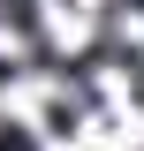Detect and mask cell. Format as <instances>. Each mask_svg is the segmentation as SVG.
Returning <instances> with one entry per match:
<instances>
[{"mask_svg": "<svg viewBox=\"0 0 144 151\" xmlns=\"http://www.w3.org/2000/svg\"><path fill=\"white\" fill-rule=\"evenodd\" d=\"M0 151H38V144H31L23 129H0Z\"/></svg>", "mask_w": 144, "mask_h": 151, "instance_id": "obj_1", "label": "cell"}]
</instances>
